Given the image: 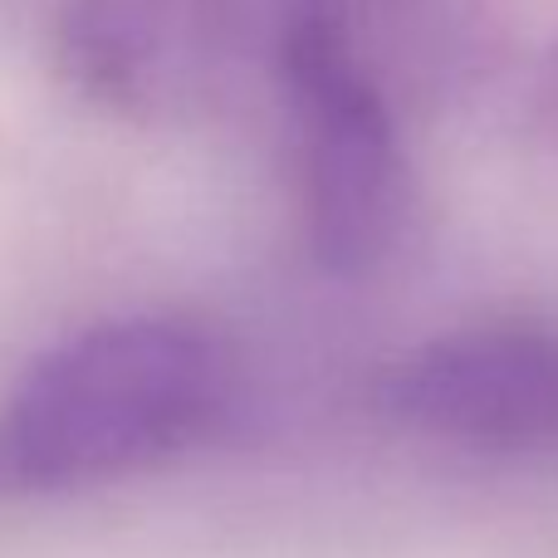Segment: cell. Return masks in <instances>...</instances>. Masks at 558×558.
I'll return each instance as SVG.
<instances>
[{
  "label": "cell",
  "mask_w": 558,
  "mask_h": 558,
  "mask_svg": "<svg viewBox=\"0 0 558 558\" xmlns=\"http://www.w3.org/2000/svg\"><path fill=\"white\" fill-rule=\"evenodd\" d=\"M241 383V348L202 314L94 318L0 397V495L49 500L157 471L231 422Z\"/></svg>",
  "instance_id": "6da1fadb"
},
{
  "label": "cell",
  "mask_w": 558,
  "mask_h": 558,
  "mask_svg": "<svg viewBox=\"0 0 558 558\" xmlns=\"http://www.w3.org/2000/svg\"><path fill=\"white\" fill-rule=\"evenodd\" d=\"M265 0H59L54 64L84 104L143 128L216 118L275 39Z\"/></svg>",
  "instance_id": "7a4b0ae2"
},
{
  "label": "cell",
  "mask_w": 558,
  "mask_h": 558,
  "mask_svg": "<svg viewBox=\"0 0 558 558\" xmlns=\"http://www.w3.org/2000/svg\"><path fill=\"white\" fill-rule=\"evenodd\" d=\"M373 407L416 441L490 461L558 456V318H481L377 367Z\"/></svg>",
  "instance_id": "3957f363"
},
{
  "label": "cell",
  "mask_w": 558,
  "mask_h": 558,
  "mask_svg": "<svg viewBox=\"0 0 558 558\" xmlns=\"http://www.w3.org/2000/svg\"><path fill=\"white\" fill-rule=\"evenodd\" d=\"M500 0H279V84H318L392 108L446 98L485 59Z\"/></svg>",
  "instance_id": "277c9868"
},
{
  "label": "cell",
  "mask_w": 558,
  "mask_h": 558,
  "mask_svg": "<svg viewBox=\"0 0 558 558\" xmlns=\"http://www.w3.org/2000/svg\"><path fill=\"white\" fill-rule=\"evenodd\" d=\"M284 98L308 255L333 279L377 275L402 251L416 211L407 118L318 84H284Z\"/></svg>",
  "instance_id": "5b68a950"
},
{
  "label": "cell",
  "mask_w": 558,
  "mask_h": 558,
  "mask_svg": "<svg viewBox=\"0 0 558 558\" xmlns=\"http://www.w3.org/2000/svg\"><path fill=\"white\" fill-rule=\"evenodd\" d=\"M530 118H534V133H539L549 147H558V45L539 59V69H534Z\"/></svg>",
  "instance_id": "8992f818"
}]
</instances>
